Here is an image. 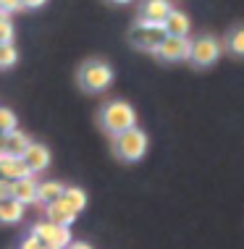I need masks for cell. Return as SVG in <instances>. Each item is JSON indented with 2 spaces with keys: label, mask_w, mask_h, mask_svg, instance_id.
Here are the masks:
<instances>
[{
  "label": "cell",
  "mask_w": 244,
  "mask_h": 249,
  "mask_svg": "<svg viewBox=\"0 0 244 249\" xmlns=\"http://www.w3.org/2000/svg\"><path fill=\"white\" fill-rule=\"evenodd\" d=\"M100 126H103V131H108L111 137H116V134L137 126V110H134L126 100H113V103H108L103 110H100Z\"/></svg>",
  "instance_id": "cell-1"
},
{
  "label": "cell",
  "mask_w": 244,
  "mask_h": 249,
  "mask_svg": "<svg viewBox=\"0 0 244 249\" xmlns=\"http://www.w3.org/2000/svg\"><path fill=\"white\" fill-rule=\"evenodd\" d=\"M163 26H166V35H171V37H189L192 21H189V16L184 11L171 8V11H168V16L163 18Z\"/></svg>",
  "instance_id": "cell-11"
},
{
  "label": "cell",
  "mask_w": 244,
  "mask_h": 249,
  "mask_svg": "<svg viewBox=\"0 0 244 249\" xmlns=\"http://www.w3.org/2000/svg\"><path fill=\"white\" fill-rule=\"evenodd\" d=\"M226 45H228V50H231L234 55L244 58V26H236V29H231V35H228Z\"/></svg>",
  "instance_id": "cell-18"
},
{
  "label": "cell",
  "mask_w": 244,
  "mask_h": 249,
  "mask_svg": "<svg viewBox=\"0 0 244 249\" xmlns=\"http://www.w3.org/2000/svg\"><path fill=\"white\" fill-rule=\"evenodd\" d=\"M32 233H35V236L42 241L45 247L66 249V247L71 244V231H69V226H58V223H53V220H39V223H35Z\"/></svg>",
  "instance_id": "cell-5"
},
{
  "label": "cell",
  "mask_w": 244,
  "mask_h": 249,
  "mask_svg": "<svg viewBox=\"0 0 244 249\" xmlns=\"http://www.w3.org/2000/svg\"><path fill=\"white\" fill-rule=\"evenodd\" d=\"M66 249H92V247L87 244V241H71V244L66 247Z\"/></svg>",
  "instance_id": "cell-26"
},
{
  "label": "cell",
  "mask_w": 244,
  "mask_h": 249,
  "mask_svg": "<svg viewBox=\"0 0 244 249\" xmlns=\"http://www.w3.org/2000/svg\"><path fill=\"white\" fill-rule=\"evenodd\" d=\"M19 249H42V241H39L35 233H32V236H26L24 241H21V247Z\"/></svg>",
  "instance_id": "cell-24"
},
{
  "label": "cell",
  "mask_w": 244,
  "mask_h": 249,
  "mask_svg": "<svg viewBox=\"0 0 244 249\" xmlns=\"http://www.w3.org/2000/svg\"><path fill=\"white\" fill-rule=\"evenodd\" d=\"M11 194H13V181L0 178V199H8Z\"/></svg>",
  "instance_id": "cell-23"
},
{
  "label": "cell",
  "mask_w": 244,
  "mask_h": 249,
  "mask_svg": "<svg viewBox=\"0 0 244 249\" xmlns=\"http://www.w3.org/2000/svg\"><path fill=\"white\" fill-rule=\"evenodd\" d=\"M42 249H56V247H45V244H42Z\"/></svg>",
  "instance_id": "cell-29"
},
{
  "label": "cell",
  "mask_w": 244,
  "mask_h": 249,
  "mask_svg": "<svg viewBox=\"0 0 244 249\" xmlns=\"http://www.w3.org/2000/svg\"><path fill=\"white\" fill-rule=\"evenodd\" d=\"M24 210H26V205H21L19 199H0V223H5V226H13V223H19V220L24 218Z\"/></svg>",
  "instance_id": "cell-13"
},
{
  "label": "cell",
  "mask_w": 244,
  "mask_h": 249,
  "mask_svg": "<svg viewBox=\"0 0 244 249\" xmlns=\"http://www.w3.org/2000/svg\"><path fill=\"white\" fill-rule=\"evenodd\" d=\"M3 152H5V134L0 131V155H3Z\"/></svg>",
  "instance_id": "cell-27"
},
{
  "label": "cell",
  "mask_w": 244,
  "mask_h": 249,
  "mask_svg": "<svg viewBox=\"0 0 244 249\" xmlns=\"http://www.w3.org/2000/svg\"><path fill=\"white\" fill-rule=\"evenodd\" d=\"M45 210H47V220H53V223H58V226H71L74 220H76V215H79V213H74V210H71L69 202H66L63 197L47 202Z\"/></svg>",
  "instance_id": "cell-9"
},
{
  "label": "cell",
  "mask_w": 244,
  "mask_h": 249,
  "mask_svg": "<svg viewBox=\"0 0 244 249\" xmlns=\"http://www.w3.org/2000/svg\"><path fill=\"white\" fill-rule=\"evenodd\" d=\"M21 158H24V163L32 173H39V171H45V168L50 165V150H47L45 144H37V142H32L29 147H26V152L21 155Z\"/></svg>",
  "instance_id": "cell-10"
},
{
  "label": "cell",
  "mask_w": 244,
  "mask_h": 249,
  "mask_svg": "<svg viewBox=\"0 0 244 249\" xmlns=\"http://www.w3.org/2000/svg\"><path fill=\"white\" fill-rule=\"evenodd\" d=\"M11 197L19 199L21 205H35V202H37V181H35V173L13 181V194H11Z\"/></svg>",
  "instance_id": "cell-12"
},
{
  "label": "cell",
  "mask_w": 244,
  "mask_h": 249,
  "mask_svg": "<svg viewBox=\"0 0 244 249\" xmlns=\"http://www.w3.org/2000/svg\"><path fill=\"white\" fill-rule=\"evenodd\" d=\"M113 152H116V158L124 160V163H137V160H142L147 152V134L142 129H137V126L116 134V137H113Z\"/></svg>",
  "instance_id": "cell-2"
},
{
  "label": "cell",
  "mask_w": 244,
  "mask_h": 249,
  "mask_svg": "<svg viewBox=\"0 0 244 249\" xmlns=\"http://www.w3.org/2000/svg\"><path fill=\"white\" fill-rule=\"evenodd\" d=\"M76 79H79V87L84 92L97 95V92H105L108 87H111L113 69L105 63V60H87V63H81Z\"/></svg>",
  "instance_id": "cell-3"
},
{
  "label": "cell",
  "mask_w": 244,
  "mask_h": 249,
  "mask_svg": "<svg viewBox=\"0 0 244 249\" xmlns=\"http://www.w3.org/2000/svg\"><path fill=\"white\" fill-rule=\"evenodd\" d=\"M155 53H158L163 60H187L189 53H192V39H189V37H171V35H166Z\"/></svg>",
  "instance_id": "cell-7"
},
{
  "label": "cell",
  "mask_w": 244,
  "mask_h": 249,
  "mask_svg": "<svg viewBox=\"0 0 244 249\" xmlns=\"http://www.w3.org/2000/svg\"><path fill=\"white\" fill-rule=\"evenodd\" d=\"M111 3H118V5H124V3H131V0H111Z\"/></svg>",
  "instance_id": "cell-28"
},
{
  "label": "cell",
  "mask_w": 244,
  "mask_h": 249,
  "mask_svg": "<svg viewBox=\"0 0 244 249\" xmlns=\"http://www.w3.org/2000/svg\"><path fill=\"white\" fill-rule=\"evenodd\" d=\"M60 194H63V184L60 181H42V184H37V202H42V205L58 199Z\"/></svg>",
  "instance_id": "cell-16"
},
{
  "label": "cell",
  "mask_w": 244,
  "mask_h": 249,
  "mask_svg": "<svg viewBox=\"0 0 244 249\" xmlns=\"http://www.w3.org/2000/svg\"><path fill=\"white\" fill-rule=\"evenodd\" d=\"M163 37H166V26L163 21H152V18H145V16H137V21H134V29L129 39H131V45L137 50H147V53H155L158 50V45L163 42Z\"/></svg>",
  "instance_id": "cell-4"
},
{
  "label": "cell",
  "mask_w": 244,
  "mask_h": 249,
  "mask_svg": "<svg viewBox=\"0 0 244 249\" xmlns=\"http://www.w3.org/2000/svg\"><path fill=\"white\" fill-rule=\"evenodd\" d=\"M13 129H19L16 113H13L11 107H0V131L8 134V131H13Z\"/></svg>",
  "instance_id": "cell-20"
},
{
  "label": "cell",
  "mask_w": 244,
  "mask_h": 249,
  "mask_svg": "<svg viewBox=\"0 0 244 249\" xmlns=\"http://www.w3.org/2000/svg\"><path fill=\"white\" fill-rule=\"evenodd\" d=\"M29 144H32V137L24 131H19V129L5 134V152H11V155H24Z\"/></svg>",
  "instance_id": "cell-15"
},
{
  "label": "cell",
  "mask_w": 244,
  "mask_h": 249,
  "mask_svg": "<svg viewBox=\"0 0 244 249\" xmlns=\"http://www.w3.org/2000/svg\"><path fill=\"white\" fill-rule=\"evenodd\" d=\"M0 42H13V24L3 13H0Z\"/></svg>",
  "instance_id": "cell-21"
},
{
  "label": "cell",
  "mask_w": 244,
  "mask_h": 249,
  "mask_svg": "<svg viewBox=\"0 0 244 249\" xmlns=\"http://www.w3.org/2000/svg\"><path fill=\"white\" fill-rule=\"evenodd\" d=\"M45 3H47V0H21V5H24V8H29V11H35V8H42Z\"/></svg>",
  "instance_id": "cell-25"
},
{
  "label": "cell",
  "mask_w": 244,
  "mask_h": 249,
  "mask_svg": "<svg viewBox=\"0 0 244 249\" xmlns=\"http://www.w3.org/2000/svg\"><path fill=\"white\" fill-rule=\"evenodd\" d=\"M19 60V53L13 48V42H0V69H11L16 66Z\"/></svg>",
  "instance_id": "cell-19"
},
{
  "label": "cell",
  "mask_w": 244,
  "mask_h": 249,
  "mask_svg": "<svg viewBox=\"0 0 244 249\" xmlns=\"http://www.w3.org/2000/svg\"><path fill=\"white\" fill-rule=\"evenodd\" d=\"M171 8H173V5L168 3V0H145V3H142L139 16L152 18V21H163V18L168 16V11H171Z\"/></svg>",
  "instance_id": "cell-14"
},
{
  "label": "cell",
  "mask_w": 244,
  "mask_h": 249,
  "mask_svg": "<svg viewBox=\"0 0 244 249\" xmlns=\"http://www.w3.org/2000/svg\"><path fill=\"white\" fill-rule=\"evenodd\" d=\"M24 176H32V171L26 168L21 155H11V152L0 155V178L16 181V178H24Z\"/></svg>",
  "instance_id": "cell-8"
},
{
  "label": "cell",
  "mask_w": 244,
  "mask_h": 249,
  "mask_svg": "<svg viewBox=\"0 0 244 249\" xmlns=\"http://www.w3.org/2000/svg\"><path fill=\"white\" fill-rule=\"evenodd\" d=\"M21 8H24L21 0H0V13H3V16H11V13L21 11Z\"/></svg>",
  "instance_id": "cell-22"
},
{
  "label": "cell",
  "mask_w": 244,
  "mask_h": 249,
  "mask_svg": "<svg viewBox=\"0 0 244 249\" xmlns=\"http://www.w3.org/2000/svg\"><path fill=\"white\" fill-rule=\"evenodd\" d=\"M223 53V42L215 39L213 35H202L192 42V53H189V60L194 66H210L221 58Z\"/></svg>",
  "instance_id": "cell-6"
},
{
  "label": "cell",
  "mask_w": 244,
  "mask_h": 249,
  "mask_svg": "<svg viewBox=\"0 0 244 249\" xmlns=\"http://www.w3.org/2000/svg\"><path fill=\"white\" fill-rule=\"evenodd\" d=\"M66 202H69V207L74 213H81L87 207V192L79 189V186H63V194H60Z\"/></svg>",
  "instance_id": "cell-17"
}]
</instances>
